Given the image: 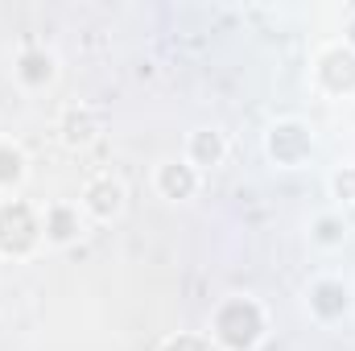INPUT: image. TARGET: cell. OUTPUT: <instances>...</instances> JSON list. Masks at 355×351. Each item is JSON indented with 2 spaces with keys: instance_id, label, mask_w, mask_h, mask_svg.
<instances>
[{
  "instance_id": "obj_14",
  "label": "cell",
  "mask_w": 355,
  "mask_h": 351,
  "mask_svg": "<svg viewBox=\"0 0 355 351\" xmlns=\"http://www.w3.org/2000/svg\"><path fill=\"white\" fill-rule=\"evenodd\" d=\"M327 190H331V198H335L339 211H343V207H355V162L335 166L331 178H327Z\"/></svg>"
},
{
  "instance_id": "obj_3",
  "label": "cell",
  "mask_w": 355,
  "mask_h": 351,
  "mask_svg": "<svg viewBox=\"0 0 355 351\" xmlns=\"http://www.w3.org/2000/svg\"><path fill=\"white\" fill-rule=\"evenodd\" d=\"M261 153L272 170H306L318 153V132L306 116H277L261 132Z\"/></svg>"
},
{
  "instance_id": "obj_9",
  "label": "cell",
  "mask_w": 355,
  "mask_h": 351,
  "mask_svg": "<svg viewBox=\"0 0 355 351\" xmlns=\"http://www.w3.org/2000/svg\"><path fill=\"white\" fill-rule=\"evenodd\" d=\"M227 153H232V137H227L219 124H198V128H190L186 141H182V157H186L202 178L211 174V170H219V166L227 162Z\"/></svg>"
},
{
  "instance_id": "obj_15",
  "label": "cell",
  "mask_w": 355,
  "mask_h": 351,
  "mask_svg": "<svg viewBox=\"0 0 355 351\" xmlns=\"http://www.w3.org/2000/svg\"><path fill=\"white\" fill-rule=\"evenodd\" d=\"M157 351H215V343L207 339V331H174L162 339Z\"/></svg>"
},
{
  "instance_id": "obj_11",
  "label": "cell",
  "mask_w": 355,
  "mask_h": 351,
  "mask_svg": "<svg viewBox=\"0 0 355 351\" xmlns=\"http://www.w3.org/2000/svg\"><path fill=\"white\" fill-rule=\"evenodd\" d=\"M352 240V223H347V215L339 211V207H322V211H314L310 219H306V244L314 248V252H339L343 244Z\"/></svg>"
},
{
  "instance_id": "obj_13",
  "label": "cell",
  "mask_w": 355,
  "mask_h": 351,
  "mask_svg": "<svg viewBox=\"0 0 355 351\" xmlns=\"http://www.w3.org/2000/svg\"><path fill=\"white\" fill-rule=\"evenodd\" d=\"M58 137H62V145L67 149H87L91 141L99 137V116H95V108L87 103H67L62 112H58Z\"/></svg>"
},
{
  "instance_id": "obj_2",
  "label": "cell",
  "mask_w": 355,
  "mask_h": 351,
  "mask_svg": "<svg viewBox=\"0 0 355 351\" xmlns=\"http://www.w3.org/2000/svg\"><path fill=\"white\" fill-rule=\"evenodd\" d=\"M37 252H46L42 203H29L25 194L0 198V261H33Z\"/></svg>"
},
{
  "instance_id": "obj_8",
  "label": "cell",
  "mask_w": 355,
  "mask_h": 351,
  "mask_svg": "<svg viewBox=\"0 0 355 351\" xmlns=\"http://www.w3.org/2000/svg\"><path fill=\"white\" fill-rule=\"evenodd\" d=\"M149 182H153V194L166 198V203H194V198L202 194V182H207V178L178 153V157H162V162L153 166V178H149Z\"/></svg>"
},
{
  "instance_id": "obj_1",
  "label": "cell",
  "mask_w": 355,
  "mask_h": 351,
  "mask_svg": "<svg viewBox=\"0 0 355 351\" xmlns=\"http://www.w3.org/2000/svg\"><path fill=\"white\" fill-rule=\"evenodd\" d=\"M268 306L257 293H223L215 306H211V318H207V339L215 343V351H261L268 343Z\"/></svg>"
},
{
  "instance_id": "obj_4",
  "label": "cell",
  "mask_w": 355,
  "mask_h": 351,
  "mask_svg": "<svg viewBox=\"0 0 355 351\" xmlns=\"http://www.w3.org/2000/svg\"><path fill=\"white\" fill-rule=\"evenodd\" d=\"M302 310L314 327L335 331L355 314V281L343 273H318L302 285Z\"/></svg>"
},
{
  "instance_id": "obj_12",
  "label": "cell",
  "mask_w": 355,
  "mask_h": 351,
  "mask_svg": "<svg viewBox=\"0 0 355 351\" xmlns=\"http://www.w3.org/2000/svg\"><path fill=\"white\" fill-rule=\"evenodd\" d=\"M29 178H33V162H29L25 145L17 137H0V198L25 194Z\"/></svg>"
},
{
  "instance_id": "obj_7",
  "label": "cell",
  "mask_w": 355,
  "mask_h": 351,
  "mask_svg": "<svg viewBox=\"0 0 355 351\" xmlns=\"http://www.w3.org/2000/svg\"><path fill=\"white\" fill-rule=\"evenodd\" d=\"M42 228H46V248H71L91 232L87 215L79 211L75 198H50L42 203Z\"/></svg>"
},
{
  "instance_id": "obj_5",
  "label": "cell",
  "mask_w": 355,
  "mask_h": 351,
  "mask_svg": "<svg viewBox=\"0 0 355 351\" xmlns=\"http://www.w3.org/2000/svg\"><path fill=\"white\" fill-rule=\"evenodd\" d=\"M310 87L322 99H352L355 95V42L331 37L310 54Z\"/></svg>"
},
{
  "instance_id": "obj_6",
  "label": "cell",
  "mask_w": 355,
  "mask_h": 351,
  "mask_svg": "<svg viewBox=\"0 0 355 351\" xmlns=\"http://www.w3.org/2000/svg\"><path fill=\"white\" fill-rule=\"evenodd\" d=\"M79 211L87 215L91 228H103V223H116V219H124V211H128V186H124V178L120 174H91L83 182V190H79Z\"/></svg>"
},
{
  "instance_id": "obj_10",
  "label": "cell",
  "mask_w": 355,
  "mask_h": 351,
  "mask_svg": "<svg viewBox=\"0 0 355 351\" xmlns=\"http://www.w3.org/2000/svg\"><path fill=\"white\" fill-rule=\"evenodd\" d=\"M12 79H17V87H25V91L54 87L58 83V54L46 50V46H25L12 58Z\"/></svg>"
}]
</instances>
